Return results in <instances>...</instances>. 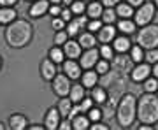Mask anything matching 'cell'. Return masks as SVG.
I'll return each mask as SVG.
<instances>
[{
  "mask_svg": "<svg viewBox=\"0 0 158 130\" xmlns=\"http://www.w3.org/2000/svg\"><path fill=\"white\" fill-rule=\"evenodd\" d=\"M137 114V100L132 93H127V95L121 99L118 106V121L121 127H130L135 120Z\"/></svg>",
  "mask_w": 158,
  "mask_h": 130,
  "instance_id": "3",
  "label": "cell"
},
{
  "mask_svg": "<svg viewBox=\"0 0 158 130\" xmlns=\"http://www.w3.org/2000/svg\"><path fill=\"white\" fill-rule=\"evenodd\" d=\"M53 90L55 93L60 97H65L69 95V91H70V83H69V78L67 76H55V79H53Z\"/></svg>",
  "mask_w": 158,
  "mask_h": 130,
  "instance_id": "6",
  "label": "cell"
},
{
  "mask_svg": "<svg viewBox=\"0 0 158 130\" xmlns=\"http://www.w3.org/2000/svg\"><path fill=\"white\" fill-rule=\"evenodd\" d=\"M116 14L121 18H130V16H134V7L130 6V4H118Z\"/></svg>",
  "mask_w": 158,
  "mask_h": 130,
  "instance_id": "23",
  "label": "cell"
},
{
  "mask_svg": "<svg viewBox=\"0 0 158 130\" xmlns=\"http://www.w3.org/2000/svg\"><path fill=\"white\" fill-rule=\"evenodd\" d=\"M6 37H7L9 46H12V48H23V46L28 44V40L32 39V25L28 21L18 19V21H14L7 28Z\"/></svg>",
  "mask_w": 158,
  "mask_h": 130,
  "instance_id": "2",
  "label": "cell"
},
{
  "mask_svg": "<svg viewBox=\"0 0 158 130\" xmlns=\"http://www.w3.org/2000/svg\"><path fill=\"white\" fill-rule=\"evenodd\" d=\"M153 74H155V76L158 78V62L155 63V67H153Z\"/></svg>",
  "mask_w": 158,
  "mask_h": 130,
  "instance_id": "49",
  "label": "cell"
},
{
  "mask_svg": "<svg viewBox=\"0 0 158 130\" xmlns=\"http://www.w3.org/2000/svg\"><path fill=\"white\" fill-rule=\"evenodd\" d=\"M70 11H72L74 14H83V12L86 11V6L81 0H77V2H74L72 6H70Z\"/></svg>",
  "mask_w": 158,
  "mask_h": 130,
  "instance_id": "32",
  "label": "cell"
},
{
  "mask_svg": "<svg viewBox=\"0 0 158 130\" xmlns=\"http://www.w3.org/2000/svg\"><path fill=\"white\" fill-rule=\"evenodd\" d=\"M144 90H146V91H155V90H158V79H155V78L144 79Z\"/></svg>",
  "mask_w": 158,
  "mask_h": 130,
  "instance_id": "31",
  "label": "cell"
},
{
  "mask_svg": "<svg viewBox=\"0 0 158 130\" xmlns=\"http://www.w3.org/2000/svg\"><path fill=\"white\" fill-rule=\"evenodd\" d=\"M72 128H76V130L90 128V118H88V116H83V114L74 116V118H72Z\"/></svg>",
  "mask_w": 158,
  "mask_h": 130,
  "instance_id": "18",
  "label": "cell"
},
{
  "mask_svg": "<svg viewBox=\"0 0 158 130\" xmlns=\"http://www.w3.org/2000/svg\"><path fill=\"white\" fill-rule=\"evenodd\" d=\"M114 34H116L114 27L107 25V27L100 28V34H98V40H100L102 44H107L109 40H114Z\"/></svg>",
  "mask_w": 158,
  "mask_h": 130,
  "instance_id": "17",
  "label": "cell"
},
{
  "mask_svg": "<svg viewBox=\"0 0 158 130\" xmlns=\"http://www.w3.org/2000/svg\"><path fill=\"white\" fill-rule=\"evenodd\" d=\"M85 25H86V18L85 16H79L76 18V19H72V21L69 23V27H67V34L69 35H77L81 30L85 28Z\"/></svg>",
  "mask_w": 158,
  "mask_h": 130,
  "instance_id": "12",
  "label": "cell"
},
{
  "mask_svg": "<svg viewBox=\"0 0 158 130\" xmlns=\"http://www.w3.org/2000/svg\"><path fill=\"white\" fill-rule=\"evenodd\" d=\"M100 55L106 58V60H111V58H113V48H109L107 44H104L100 48Z\"/></svg>",
  "mask_w": 158,
  "mask_h": 130,
  "instance_id": "34",
  "label": "cell"
},
{
  "mask_svg": "<svg viewBox=\"0 0 158 130\" xmlns=\"http://www.w3.org/2000/svg\"><path fill=\"white\" fill-rule=\"evenodd\" d=\"M109 70V63L107 62H104V60H98V62H97V72L98 74H106Z\"/></svg>",
  "mask_w": 158,
  "mask_h": 130,
  "instance_id": "36",
  "label": "cell"
},
{
  "mask_svg": "<svg viewBox=\"0 0 158 130\" xmlns=\"http://www.w3.org/2000/svg\"><path fill=\"white\" fill-rule=\"evenodd\" d=\"M142 2H144V0H128V4L132 7H134V6H142Z\"/></svg>",
  "mask_w": 158,
  "mask_h": 130,
  "instance_id": "47",
  "label": "cell"
},
{
  "mask_svg": "<svg viewBox=\"0 0 158 130\" xmlns=\"http://www.w3.org/2000/svg\"><path fill=\"white\" fill-rule=\"evenodd\" d=\"M49 2H53V4H60V0H49Z\"/></svg>",
  "mask_w": 158,
  "mask_h": 130,
  "instance_id": "51",
  "label": "cell"
},
{
  "mask_svg": "<svg viewBox=\"0 0 158 130\" xmlns=\"http://www.w3.org/2000/svg\"><path fill=\"white\" fill-rule=\"evenodd\" d=\"M63 53H65L69 58L76 60V58L81 57V44L76 42V40H67V42L63 44Z\"/></svg>",
  "mask_w": 158,
  "mask_h": 130,
  "instance_id": "9",
  "label": "cell"
},
{
  "mask_svg": "<svg viewBox=\"0 0 158 130\" xmlns=\"http://www.w3.org/2000/svg\"><path fill=\"white\" fill-rule=\"evenodd\" d=\"M88 28H90V32H97V30H100V28H102V21H100V19L91 21L90 25H88Z\"/></svg>",
  "mask_w": 158,
  "mask_h": 130,
  "instance_id": "38",
  "label": "cell"
},
{
  "mask_svg": "<svg viewBox=\"0 0 158 130\" xmlns=\"http://www.w3.org/2000/svg\"><path fill=\"white\" fill-rule=\"evenodd\" d=\"M91 106H93V99H83V102L79 104V107H81V113H85V111H90Z\"/></svg>",
  "mask_w": 158,
  "mask_h": 130,
  "instance_id": "35",
  "label": "cell"
},
{
  "mask_svg": "<svg viewBox=\"0 0 158 130\" xmlns=\"http://www.w3.org/2000/svg\"><path fill=\"white\" fill-rule=\"evenodd\" d=\"M102 21L109 23V25H111V23H114V21H116V11H114V9H111V7H109V9H106V11L102 12Z\"/></svg>",
  "mask_w": 158,
  "mask_h": 130,
  "instance_id": "28",
  "label": "cell"
},
{
  "mask_svg": "<svg viewBox=\"0 0 158 130\" xmlns=\"http://www.w3.org/2000/svg\"><path fill=\"white\" fill-rule=\"evenodd\" d=\"M155 6H158V0H155Z\"/></svg>",
  "mask_w": 158,
  "mask_h": 130,
  "instance_id": "53",
  "label": "cell"
},
{
  "mask_svg": "<svg viewBox=\"0 0 158 130\" xmlns=\"http://www.w3.org/2000/svg\"><path fill=\"white\" fill-rule=\"evenodd\" d=\"M40 72H42V78H44V79H55V76H56V67H55L53 60H44L42 65H40Z\"/></svg>",
  "mask_w": 158,
  "mask_h": 130,
  "instance_id": "13",
  "label": "cell"
},
{
  "mask_svg": "<svg viewBox=\"0 0 158 130\" xmlns=\"http://www.w3.org/2000/svg\"><path fill=\"white\" fill-rule=\"evenodd\" d=\"M63 70H65V74H67L69 78H72V79L81 78V65H77L72 58H69V62L63 63Z\"/></svg>",
  "mask_w": 158,
  "mask_h": 130,
  "instance_id": "11",
  "label": "cell"
},
{
  "mask_svg": "<svg viewBox=\"0 0 158 130\" xmlns=\"http://www.w3.org/2000/svg\"><path fill=\"white\" fill-rule=\"evenodd\" d=\"M95 42H97V39L91 34H81V37H79V44H81V48H86V49L93 48Z\"/></svg>",
  "mask_w": 158,
  "mask_h": 130,
  "instance_id": "22",
  "label": "cell"
},
{
  "mask_svg": "<svg viewBox=\"0 0 158 130\" xmlns=\"http://www.w3.org/2000/svg\"><path fill=\"white\" fill-rule=\"evenodd\" d=\"M60 128H62V130H69V128H72V123H69V121H63V123H60Z\"/></svg>",
  "mask_w": 158,
  "mask_h": 130,
  "instance_id": "46",
  "label": "cell"
},
{
  "mask_svg": "<svg viewBox=\"0 0 158 130\" xmlns=\"http://www.w3.org/2000/svg\"><path fill=\"white\" fill-rule=\"evenodd\" d=\"M90 128L91 130H109V127L104 123H97V125H90Z\"/></svg>",
  "mask_w": 158,
  "mask_h": 130,
  "instance_id": "41",
  "label": "cell"
},
{
  "mask_svg": "<svg viewBox=\"0 0 158 130\" xmlns=\"http://www.w3.org/2000/svg\"><path fill=\"white\" fill-rule=\"evenodd\" d=\"M137 118L148 125H155L158 121V97L153 95V91L141 97L137 104Z\"/></svg>",
  "mask_w": 158,
  "mask_h": 130,
  "instance_id": "1",
  "label": "cell"
},
{
  "mask_svg": "<svg viewBox=\"0 0 158 130\" xmlns=\"http://www.w3.org/2000/svg\"><path fill=\"white\" fill-rule=\"evenodd\" d=\"M102 113L98 111V109H90V114H88V118L93 120V121H97V120H100Z\"/></svg>",
  "mask_w": 158,
  "mask_h": 130,
  "instance_id": "39",
  "label": "cell"
},
{
  "mask_svg": "<svg viewBox=\"0 0 158 130\" xmlns=\"http://www.w3.org/2000/svg\"><path fill=\"white\" fill-rule=\"evenodd\" d=\"M98 55H100V51H98V49L90 48L86 53L81 55V67L88 70V69H91L93 65H97V62H98Z\"/></svg>",
  "mask_w": 158,
  "mask_h": 130,
  "instance_id": "7",
  "label": "cell"
},
{
  "mask_svg": "<svg viewBox=\"0 0 158 130\" xmlns=\"http://www.w3.org/2000/svg\"><path fill=\"white\" fill-rule=\"evenodd\" d=\"M18 0H0V6H12V4H16Z\"/></svg>",
  "mask_w": 158,
  "mask_h": 130,
  "instance_id": "45",
  "label": "cell"
},
{
  "mask_svg": "<svg viewBox=\"0 0 158 130\" xmlns=\"http://www.w3.org/2000/svg\"><path fill=\"white\" fill-rule=\"evenodd\" d=\"M116 2H118V0H102V6L111 7V6H116Z\"/></svg>",
  "mask_w": 158,
  "mask_h": 130,
  "instance_id": "44",
  "label": "cell"
},
{
  "mask_svg": "<svg viewBox=\"0 0 158 130\" xmlns=\"http://www.w3.org/2000/svg\"><path fill=\"white\" fill-rule=\"evenodd\" d=\"M46 127H42V125H32L30 127V130H44Z\"/></svg>",
  "mask_w": 158,
  "mask_h": 130,
  "instance_id": "48",
  "label": "cell"
},
{
  "mask_svg": "<svg viewBox=\"0 0 158 130\" xmlns=\"http://www.w3.org/2000/svg\"><path fill=\"white\" fill-rule=\"evenodd\" d=\"M11 128L12 130H25L27 128V118L21 116V114L11 116Z\"/></svg>",
  "mask_w": 158,
  "mask_h": 130,
  "instance_id": "20",
  "label": "cell"
},
{
  "mask_svg": "<svg viewBox=\"0 0 158 130\" xmlns=\"http://www.w3.org/2000/svg\"><path fill=\"white\" fill-rule=\"evenodd\" d=\"M48 9H49V4H48V0H37L34 6L30 7V16H32V18L42 16V14H44Z\"/></svg>",
  "mask_w": 158,
  "mask_h": 130,
  "instance_id": "14",
  "label": "cell"
},
{
  "mask_svg": "<svg viewBox=\"0 0 158 130\" xmlns=\"http://www.w3.org/2000/svg\"><path fill=\"white\" fill-rule=\"evenodd\" d=\"M137 42L141 48L153 49L158 46V25H146L137 35Z\"/></svg>",
  "mask_w": 158,
  "mask_h": 130,
  "instance_id": "4",
  "label": "cell"
},
{
  "mask_svg": "<svg viewBox=\"0 0 158 130\" xmlns=\"http://www.w3.org/2000/svg\"><path fill=\"white\" fill-rule=\"evenodd\" d=\"M149 72H151L149 63H141V65H137V67L132 70V79L135 81V83H141V81L148 79Z\"/></svg>",
  "mask_w": 158,
  "mask_h": 130,
  "instance_id": "8",
  "label": "cell"
},
{
  "mask_svg": "<svg viewBox=\"0 0 158 130\" xmlns=\"http://www.w3.org/2000/svg\"><path fill=\"white\" fill-rule=\"evenodd\" d=\"M70 18H72V11H69V9L62 11V19H63V21H69Z\"/></svg>",
  "mask_w": 158,
  "mask_h": 130,
  "instance_id": "42",
  "label": "cell"
},
{
  "mask_svg": "<svg viewBox=\"0 0 158 130\" xmlns=\"http://www.w3.org/2000/svg\"><path fill=\"white\" fill-rule=\"evenodd\" d=\"M142 58H144L142 48L141 46H134V48H132V60H134V62H142Z\"/></svg>",
  "mask_w": 158,
  "mask_h": 130,
  "instance_id": "30",
  "label": "cell"
},
{
  "mask_svg": "<svg viewBox=\"0 0 158 130\" xmlns=\"http://www.w3.org/2000/svg\"><path fill=\"white\" fill-rule=\"evenodd\" d=\"M146 62L148 63H156L158 62V49L153 48V49L148 51V53H146Z\"/></svg>",
  "mask_w": 158,
  "mask_h": 130,
  "instance_id": "33",
  "label": "cell"
},
{
  "mask_svg": "<svg viewBox=\"0 0 158 130\" xmlns=\"http://www.w3.org/2000/svg\"><path fill=\"white\" fill-rule=\"evenodd\" d=\"M86 9H88V16H91V18H100L102 12H104L102 11V4H98V2H95V0H93Z\"/></svg>",
  "mask_w": 158,
  "mask_h": 130,
  "instance_id": "25",
  "label": "cell"
},
{
  "mask_svg": "<svg viewBox=\"0 0 158 130\" xmlns=\"http://www.w3.org/2000/svg\"><path fill=\"white\" fill-rule=\"evenodd\" d=\"M67 35L69 34H65V32H62V30H58L56 37H55V42H56V44H65V42H67Z\"/></svg>",
  "mask_w": 158,
  "mask_h": 130,
  "instance_id": "37",
  "label": "cell"
},
{
  "mask_svg": "<svg viewBox=\"0 0 158 130\" xmlns=\"http://www.w3.org/2000/svg\"><path fill=\"white\" fill-rule=\"evenodd\" d=\"M70 109H72V100H70V99H62V100H60V106H58L60 114H62V116H69Z\"/></svg>",
  "mask_w": 158,
  "mask_h": 130,
  "instance_id": "26",
  "label": "cell"
},
{
  "mask_svg": "<svg viewBox=\"0 0 158 130\" xmlns=\"http://www.w3.org/2000/svg\"><path fill=\"white\" fill-rule=\"evenodd\" d=\"M118 28H119V32H123V34H134L135 23L130 21V19H121V21L118 23Z\"/></svg>",
  "mask_w": 158,
  "mask_h": 130,
  "instance_id": "24",
  "label": "cell"
},
{
  "mask_svg": "<svg viewBox=\"0 0 158 130\" xmlns=\"http://www.w3.org/2000/svg\"><path fill=\"white\" fill-rule=\"evenodd\" d=\"M118 2H119V0H118Z\"/></svg>",
  "mask_w": 158,
  "mask_h": 130,
  "instance_id": "54",
  "label": "cell"
},
{
  "mask_svg": "<svg viewBox=\"0 0 158 130\" xmlns=\"http://www.w3.org/2000/svg\"><path fill=\"white\" fill-rule=\"evenodd\" d=\"M63 4H65V6H70V4H72V0H62Z\"/></svg>",
  "mask_w": 158,
  "mask_h": 130,
  "instance_id": "50",
  "label": "cell"
},
{
  "mask_svg": "<svg viewBox=\"0 0 158 130\" xmlns=\"http://www.w3.org/2000/svg\"><path fill=\"white\" fill-rule=\"evenodd\" d=\"M69 95H70V100L74 104H77L85 99V86L83 85H74L70 86V91H69Z\"/></svg>",
  "mask_w": 158,
  "mask_h": 130,
  "instance_id": "16",
  "label": "cell"
},
{
  "mask_svg": "<svg viewBox=\"0 0 158 130\" xmlns=\"http://www.w3.org/2000/svg\"><path fill=\"white\" fill-rule=\"evenodd\" d=\"M153 14H155V6L153 4H144V6L139 7V11L135 12V25H148V23L153 19Z\"/></svg>",
  "mask_w": 158,
  "mask_h": 130,
  "instance_id": "5",
  "label": "cell"
},
{
  "mask_svg": "<svg viewBox=\"0 0 158 130\" xmlns=\"http://www.w3.org/2000/svg\"><path fill=\"white\" fill-rule=\"evenodd\" d=\"M53 27H55L56 30H62L63 27H65V21L60 19V18H55V19H53Z\"/></svg>",
  "mask_w": 158,
  "mask_h": 130,
  "instance_id": "40",
  "label": "cell"
},
{
  "mask_svg": "<svg viewBox=\"0 0 158 130\" xmlns=\"http://www.w3.org/2000/svg\"><path fill=\"white\" fill-rule=\"evenodd\" d=\"M14 18H16V11H14V9H11V7H4V9H0V25L11 23Z\"/></svg>",
  "mask_w": 158,
  "mask_h": 130,
  "instance_id": "19",
  "label": "cell"
},
{
  "mask_svg": "<svg viewBox=\"0 0 158 130\" xmlns=\"http://www.w3.org/2000/svg\"><path fill=\"white\" fill-rule=\"evenodd\" d=\"M2 128H4V125H2V123H0V130H2Z\"/></svg>",
  "mask_w": 158,
  "mask_h": 130,
  "instance_id": "52",
  "label": "cell"
},
{
  "mask_svg": "<svg viewBox=\"0 0 158 130\" xmlns=\"http://www.w3.org/2000/svg\"><path fill=\"white\" fill-rule=\"evenodd\" d=\"M58 125H60V111L58 109H49L48 114H46V128L48 130H55L58 128Z\"/></svg>",
  "mask_w": 158,
  "mask_h": 130,
  "instance_id": "10",
  "label": "cell"
},
{
  "mask_svg": "<svg viewBox=\"0 0 158 130\" xmlns=\"http://www.w3.org/2000/svg\"><path fill=\"white\" fill-rule=\"evenodd\" d=\"M49 12L53 14V16H58L62 11H60V7H58V6H53V7H49Z\"/></svg>",
  "mask_w": 158,
  "mask_h": 130,
  "instance_id": "43",
  "label": "cell"
},
{
  "mask_svg": "<svg viewBox=\"0 0 158 130\" xmlns=\"http://www.w3.org/2000/svg\"><path fill=\"white\" fill-rule=\"evenodd\" d=\"M106 100H107V93H106V90L95 88V90H93V102H97V104H104Z\"/></svg>",
  "mask_w": 158,
  "mask_h": 130,
  "instance_id": "27",
  "label": "cell"
},
{
  "mask_svg": "<svg viewBox=\"0 0 158 130\" xmlns=\"http://www.w3.org/2000/svg\"><path fill=\"white\" fill-rule=\"evenodd\" d=\"M81 79H83V86L85 88H93L98 81V72H93V70H86L85 74H81Z\"/></svg>",
  "mask_w": 158,
  "mask_h": 130,
  "instance_id": "15",
  "label": "cell"
},
{
  "mask_svg": "<svg viewBox=\"0 0 158 130\" xmlns=\"http://www.w3.org/2000/svg\"><path fill=\"white\" fill-rule=\"evenodd\" d=\"M130 48V39L128 37H114V49L118 53H125Z\"/></svg>",
  "mask_w": 158,
  "mask_h": 130,
  "instance_id": "21",
  "label": "cell"
},
{
  "mask_svg": "<svg viewBox=\"0 0 158 130\" xmlns=\"http://www.w3.org/2000/svg\"><path fill=\"white\" fill-rule=\"evenodd\" d=\"M0 63H2V62H0Z\"/></svg>",
  "mask_w": 158,
  "mask_h": 130,
  "instance_id": "55",
  "label": "cell"
},
{
  "mask_svg": "<svg viewBox=\"0 0 158 130\" xmlns=\"http://www.w3.org/2000/svg\"><path fill=\"white\" fill-rule=\"evenodd\" d=\"M63 55H65V53H63L62 49H60V48H53V49L49 51V57H51V60H53V62H63Z\"/></svg>",
  "mask_w": 158,
  "mask_h": 130,
  "instance_id": "29",
  "label": "cell"
}]
</instances>
